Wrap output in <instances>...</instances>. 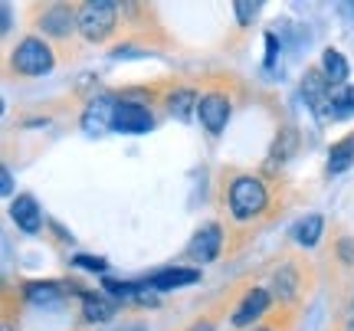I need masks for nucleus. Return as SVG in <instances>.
<instances>
[{
  "label": "nucleus",
  "instance_id": "1",
  "mask_svg": "<svg viewBox=\"0 0 354 331\" xmlns=\"http://www.w3.org/2000/svg\"><path fill=\"white\" fill-rule=\"evenodd\" d=\"M269 207V193H266L259 178H236L230 184V210L236 220H253Z\"/></svg>",
  "mask_w": 354,
  "mask_h": 331
},
{
  "label": "nucleus",
  "instance_id": "2",
  "mask_svg": "<svg viewBox=\"0 0 354 331\" xmlns=\"http://www.w3.org/2000/svg\"><path fill=\"white\" fill-rule=\"evenodd\" d=\"M118 23V7L109 0H88L79 7V33L88 43H102Z\"/></svg>",
  "mask_w": 354,
  "mask_h": 331
},
{
  "label": "nucleus",
  "instance_id": "3",
  "mask_svg": "<svg viewBox=\"0 0 354 331\" xmlns=\"http://www.w3.org/2000/svg\"><path fill=\"white\" fill-rule=\"evenodd\" d=\"M53 50L50 43H43L39 37H26L10 56V66L13 73H20V76H46L53 69Z\"/></svg>",
  "mask_w": 354,
  "mask_h": 331
},
{
  "label": "nucleus",
  "instance_id": "4",
  "mask_svg": "<svg viewBox=\"0 0 354 331\" xmlns=\"http://www.w3.org/2000/svg\"><path fill=\"white\" fill-rule=\"evenodd\" d=\"M112 128L122 131V135H141V131H151L154 128V115L151 108H145L138 102H118L115 105Z\"/></svg>",
  "mask_w": 354,
  "mask_h": 331
},
{
  "label": "nucleus",
  "instance_id": "5",
  "mask_svg": "<svg viewBox=\"0 0 354 331\" xmlns=\"http://www.w3.org/2000/svg\"><path fill=\"white\" fill-rule=\"evenodd\" d=\"M230 99L223 95V92H207L201 99V105H197V118H201V125L210 131V135H220L223 128H227L230 122Z\"/></svg>",
  "mask_w": 354,
  "mask_h": 331
},
{
  "label": "nucleus",
  "instance_id": "6",
  "mask_svg": "<svg viewBox=\"0 0 354 331\" xmlns=\"http://www.w3.org/2000/svg\"><path fill=\"white\" fill-rule=\"evenodd\" d=\"M220 246H223V229L216 227V223H207V227L197 229L194 240L187 243V256L194 263L207 266V263H214L216 256H220Z\"/></svg>",
  "mask_w": 354,
  "mask_h": 331
},
{
  "label": "nucleus",
  "instance_id": "7",
  "mask_svg": "<svg viewBox=\"0 0 354 331\" xmlns=\"http://www.w3.org/2000/svg\"><path fill=\"white\" fill-rule=\"evenodd\" d=\"M39 30L46 33V37H59L66 39L73 30H79V10L73 7H63V3H56V7H46L43 17H39Z\"/></svg>",
  "mask_w": 354,
  "mask_h": 331
},
{
  "label": "nucleus",
  "instance_id": "8",
  "mask_svg": "<svg viewBox=\"0 0 354 331\" xmlns=\"http://www.w3.org/2000/svg\"><path fill=\"white\" fill-rule=\"evenodd\" d=\"M269 302H272V299H269L266 289H250V292L240 299V308L233 312V328H253V321L266 315Z\"/></svg>",
  "mask_w": 354,
  "mask_h": 331
},
{
  "label": "nucleus",
  "instance_id": "9",
  "mask_svg": "<svg viewBox=\"0 0 354 331\" xmlns=\"http://www.w3.org/2000/svg\"><path fill=\"white\" fill-rule=\"evenodd\" d=\"M10 217H13V223H17V227L24 229V233H37V229L43 227V214H39L37 200H33L30 193H20V197H13Z\"/></svg>",
  "mask_w": 354,
  "mask_h": 331
},
{
  "label": "nucleus",
  "instance_id": "10",
  "mask_svg": "<svg viewBox=\"0 0 354 331\" xmlns=\"http://www.w3.org/2000/svg\"><path fill=\"white\" fill-rule=\"evenodd\" d=\"M302 95H305V102L312 105L315 112H322V108H328L331 86L325 82V76H322V69H312V73H305V79H302Z\"/></svg>",
  "mask_w": 354,
  "mask_h": 331
},
{
  "label": "nucleus",
  "instance_id": "11",
  "mask_svg": "<svg viewBox=\"0 0 354 331\" xmlns=\"http://www.w3.org/2000/svg\"><path fill=\"white\" fill-rule=\"evenodd\" d=\"M201 279V269H161V272H154L148 285L158 289V292H167V289H180V285H194V282Z\"/></svg>",
  "mask_w": 354,
  "mask_h": 331
},
{
  "label": "nucleus",
  "instance_id": "12",
  "mask_svg": "<svg viewBox=\"0 0 354 331\" xmlns=\"http://www.w3.org/2000/svg\"><path fill=\"white\" fill-rule=\"evenodd\" d=\"M322 76H325V82H328L331 89L335 86H344V79H348V59H344L338 50H325L322 53Z\"/></svg>",
  "mask_w": 354,
  "mask_h": 331
},
{
  "label": "nucleus",
  "instance_id": "13",
  "mask_svg": "<svg viewBox=\"0 0 354 331\" xmlns=\"http://www.w3.org/2000/svg\"><path fill=\"white\" fill-rule=\"evenodd\" d=\"M115 105H118V102H112V99H95V102L88 105L86 115H82V122H86V131H102L105 125L112 128Z\"/></svg>",
  "mask_w": 354,
  "mask_h": 331
},
{
  "label": "nucleus",
  "instance_id": "14",
  "mask_svg": "<svg viewBox=\"0 0 354 331\" xmlns=\"http://www.w3.org/2000/svg\"><path fill=\"white\" fill-rule=\"evenodd\" d=\"M197 105H201V99H197L194 89H174L171 99H167V112L174 115V118H180V122H187V118L197 115Z\"/></svg>",
  "mask_w": 354,
  "mask_h": 331
},
{
  "label": "nucleus",
  "instance_id": "15",
  "mask_svg": "<svg viewBox=\"0 0 354 331\" xmlns=\"http://www.w3.org/2000/svg\"><path fill=\"white\" fill-rule=\"evenodd\" d=\"M115 302L112 299H105V295H82V315H86V321H92V325H102V321H109L115 315Z\"/></svg>",
  "mask_w": 354,
  "mask_h": 331
},
{
  "label": "nucleus",
  "instance_id": "16",
  "mask_svg": "<svg viewBox=\"0 0 354 331\" xmlns=\"http://www.w3.org/2000/svg\"><path fill=\"white\" fill-rule=\"evenodd\" d=\"M24 295L30 305H56L63 299V285H56V282H30Z\"/></svg>",
  "mask_w": 354,
  "mask_h": 331
},
{
  "label": "nucleus",
  "instance_id": "17",
  "mask_svg": "<svg viewBox=\"0 0 354 331\" xmlns=\"http://www.w3.org/2000/svg\"><path fill=\"white\" fill-rule=\"evenodd\" d=\"M351 164H354V135H348V138H342L338 144H331L328 174H344Z\"/></svg>",
  "mask_w": 354,
  "mask_h": 331
},
{
  "label": "nucleus",
  "instance_id": "18",
  "mask_svg": "<svg viewBox=\"0 0 354 331\" xmlns=\"http://www.w3.org/2000/svg\"><path fill=\"white\" fill-rule=\"evenodd\" d=\"M272 289H276L279 302H292V299H295V289H299V272L292 266H279L276 276H272Z\"/></svg>",
  "mask_w": 354,
  "mask_h": 331
},
{
  "label": "nucleus",
  "instance_id": "19",
  "mask_svg": "<svg viewBox=\"0 0 354 331\" xmlns=\"http://www.w3.org/2000/svg\"><path fill=\"white\" fill-rule=\"evenodd\" d=\"M322 229H325V220L312 214V217H305L299 227H295V240L302 243V246H315L318 236H322Z\"/></svg>",
  "mask_w": 354,
  "mask_h": 331
},
{
  "label": "nucleus",
  "instance_id": "20",
  "mask_svg": "<svg viewBox=\"0 0 354 331\" xmlns=\"http://www.w3.org/2000/svg\"><path fill=\"white\" fill-rule=\"evenodd\" d=\"M328 112H331V118H344V115L354 112V89H351V86H348V89H342V92H331Z\"/></svg>",
  "mask_w": 354,
  "mask_h": 331
},
{
  "label": "nucleus",
  "instance_id": "21",
  "mask_svg": "<svg viewBox=\"0 0 354 331\" xmlns=\"http://www.w3.org/2000/svg\"><path fill=\"white\" fill-rule=\"evenodd\" d=\"M263 10V3H259V0H253V3H250V0H240V3H233V13H236V20H240L243 26H250L256 20V13Z\"/></svg>",
  "mask_w": 354,
  "mask_h": 331
},
{
  "label": "nucleus",
  "instance_id": "22",
  "mask_svg": "<svg viewBox=\"0 0 354 331\" xmlns=\"http://www.w3.org/2000/svg\"><path fill=\"white\" fill-rule=\"evenodd\" d=\"M76 266L92 269V272H105V259H99V256H76Z\"/></svg>",
  "mask_w": 354,
  "mask_h": 331
},
{
  "label": "nucleus",
  "instance_id": "23",
  "mask_svg": "<svg viewBox=\"0 0 354 331\" xmlns=\"http://www.w3.org/2000/svg\"><path fill=\"white\" fill-rule=\"evenodd\" d=\"M266 43H269V53H266V66L272 69V66H276V50H279L276 33H266Z\"/></svg>",
  "mask_w": 354,
  "mask_h": 331
},
{
  "label": "nucleus",
  "instance_id": "24",
  "mask_svg": "<svg viewBox=\"0 0 354 331\" xmlns=\"http://www.w3.org/2000/svg\"><path fill=\"white\" fill-rule=\"evenodd\" d=\"M190 331H214V325H210V321H197Z\"/></svg>",
  "mask_w": 354,
  "mask_h": 331
},
{
  "label": "nucleus",
  "instance_id": "25",
  "mask_svg": "<svg viewBox=\"0 0 354 331\" xmlns=\"http://www.w3.org/2000/svg\"><path fill=\"white\" fill-rule=\"evenodd\" d=\"M250 331H272V328H263V325H253V328Z\"/></svg>",
  "mask_w": 354,
  "mask_h": 331
},
{
  "label": "nucleus",
  "instance_id": "26",
  "mask_svg": "<svg viewBox=\"0 0 354 331\" xmlns=\"http://www.w3.org/2000/svg\"><path fill=\"white\" fill-rule=\"evenodd\" d=\"M344 331H354V319H351V321H348V328H344Z\"/></svg>",
  "mask_w": 354,
  "mask_h": 331
}]
</instances>
